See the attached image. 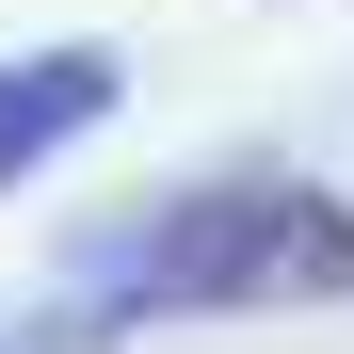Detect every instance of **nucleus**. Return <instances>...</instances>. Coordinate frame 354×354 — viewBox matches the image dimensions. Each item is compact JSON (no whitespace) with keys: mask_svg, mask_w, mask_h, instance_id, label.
Listing matches in <instances>:
<instances>
[{"mask_svg":"<svg viewBox=\"0 0 354 354\" xmlns=\"http://www.w3.org/2000/svg\"><path fill=\"white\" fill-rule=\"evenodd\" d=\"M194 306H354V209L322 177H209L161 194L129 242H97L81 322H194Z\"/></svg>","mask_w":354,"mask_h":354,"instance_id":"1","label":"nucleus"},{"mask_svg":"<svg viewBox=\"0 0 354 354\" xmlns=\"http://www.w3.org/2000/svg\"><path fill=\"white\" fill-rule=\"evenodd\" d=\"M113 97H129V65H113L97 32H81V48H17V65H0V194H32V161L81 145Z\"/></svg>","mask_w":354,"mask_h":354,"instance_id":"2","label":"nucleus"},{"mask_svg":"<svg viewBox=\"0 0 354 354\" xmlns=\"http://www.w3.org/2000/svg\"><path fill=\"white\" fill-rule=\"evenodd\" d=\"M0 354H97V322L65 306V322H0Z\"/></svg>","mask_w":354,"mask_h":354,"instance_id":"3","label":"nucleus"}]
</instances>
